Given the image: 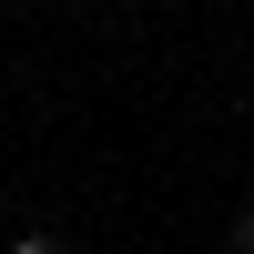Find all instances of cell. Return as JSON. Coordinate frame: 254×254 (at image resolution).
Here are the masks:
<instances>
[{
	"mask_svg": "<svg viewBox=\"0 0 254 254\" xmlns=\"http://www.w3.org/2000/svg\"><path fill=\"white\" fill-rule=\"evenodd\" d=\"M0 254H71V244H61V234H41V224H31V234H10Z\"/></svg>",
	"mask_w": 254,
	"mask_h": 254,
	"instance_id": "6da1fadb",
	"label": "cell"
},
{
	"mask_svg": "<svg viewBox=\"0 0 254 254\" xmlns=\"http://www.w3.org/2000/svg\"><path fill=\"white\" fill-rule=\"evenodd\" d=\"M224 234H234V254H254V203H234V224H224Z\"/></svg>",
	"mask_w": 254,
	"mask_h": 254,
	"instance_id": "7a4b0ae2",
	"label": "cell"
},
{
	"mask_svg": "<svg viewBox=\"0 0 254 254\" xmlns=\"http://www.w3.org/2000/svg\"><path fill=\"white\" fill-rule=\"evenodd\" d=\"M81 10H102V0H81Z\"/></svg>",
	"mask_w": 254,
	"mask_h": 254,
	"instance_id": "3957f363",
	"label": "cell"
}]
</instances>
